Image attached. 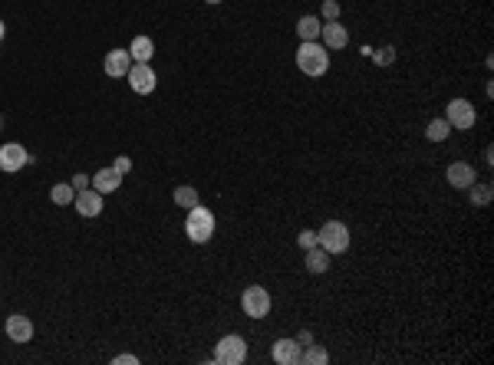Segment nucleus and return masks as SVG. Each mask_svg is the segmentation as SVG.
Segmentation results:
<instances>
[{"mask_svg":"<svg viewBox=\"0 0 494 365\" xmlns=\"http://www.w3.org/2000/svg\"><path fill=\"white\" fill-rule=\"evenodd\" d=\"M297 69H300L303 76H310V79L326 76V69H330V50L323 43H316V40L300 43V50H297Z\"/></svg>","mask_w":494,"mask_h":365,"instance_id":"nucleus-1","label":"nucleus"},{"mask_svg":"<svg viewBox=\"0 0 494 365\" xmlns=\"http://www.w3.org/2000/svg\"><path fill=\"white\" fill-rule=\"evenodd\" d=\"M73 198H76V188L69 181H66V184H53V191H50V201H53V205H60V207L73 205Z\"/></svg>","mask_w":494,"mask_h":365,"instance_id":"nucleus-23","label":"nucleus"},{"mask_svg":"<svg viewBox=\"0 0 494 365\" xmlns=\"http://www.w3.org/2000/svg\"><path fill=\"white\" fill-rule=\"evenodd\" d=\"M247 359V339L244 336H221L215 345V362L218 365H241Z\"/></svg>","mask_w":494,"mask_h":365,"instance_id":"nucleus-4","label":"nucleus"},{"mask_svg":"<svg viewBox=\"0 0 494 365\" xmlns=\"http://www.w3.org/2000/svg\"><path fill=\"white\" fill-rule=\"evenodd\" d=\"M4 33H7V27H4V20H0V40H4Z\"/></svg>","mask_w":494,"mask_h":365,"instance_id":"nucleus-32","label":"nucleus"},{"mask_svg":"<svg viewBox=\"0 0 494 365\" xmlns=\"http://www.w3.org/2000/svg\"><path fill=\"white\" fill-rule=\"evenodd\" d=\"M320 20H340V0H323L320 7Z\"/></svg>","mask_w":494,"mask_h":365,"instance_id":"nucleus-25","label":"nucleus"},{"mask_svg":"<svg viewBox=\"0 0 494 365\" xmlns=\"http://www.w3.org/2000/svg\"><path fill=\"white\" fill-rule=\"evenodd\" d=\"M445 122H448L451 129H474V122H478V109L468 102V99H451L448 109H445Z\"/></svg>","mask_w":494,"mask_h":365,"instance_id":"nucleus-6","label":"nucleus"},{"mask_svg":"<svg viewBox=\"0 0 494 365\" xmlns=\"http://www.w3.org/2000/svg\"><path fill=\"white\" fill-rule=\"evenodd\" d=\"M297 244H300L303 250H310L320 244V237H316V230H300V234H297Z\"/></svg>","mask_w":494,"mask_h":365,"instance_id":"nucleus-26","label":"nucleus"},{"mask_svg":"<svg viewBox=\"0 0 494 365\" xmlns=\"http://www.w3.org/2000/svg\"><path fill=\"white\" fill-rule=\"evenodd\" d=\"M468 194H472L474 207H488L491 205V181H474L472 188H468Z\"/></svg>","mask_w":494,"mask_h":365,"instance_id":"nucleus-22","label":"nucleus"},{"mask_svg":"<svg viewBox=\"0 0 494 365\" xmlns=\"http://www.w3.org/2000/svg\"><path fill=\"white\" fill-rule=\"evenodd\" d=\"M208 4H221V0H208Z\"/></svg>","mask_w":494,"mask_h":365,"instance_id":"nucleus-33","label":"nucleus"},{"mask_svg":"<svg viewBox=\"0 0 494 365\" xmlns=\"http://www.w3.org/2000/svg\"><path fill=\"white\" fill-rule=\"evenodd\" d=\"M112 168H116L119 174H129V172H132V158H129V155H116Z\"/></svg>","mask_w":494,"mask_h":365,"instance_id":"nucleus-27","label":"nucleus"},{"mask_svg":"<svg viewBox=\"0 0 494 365\" xmlns=\"http://www.w3.org/2000/svg\"><path fill=\"white\" fill-rule=\"evenodd\" d=\"M215 214L208 211V207L194 205L188 207V214H185V234H188V240L192 244H208L211 237H215Z\"/></svg>","mask_w":494,"mask_h":365,"instance_id":"nucleus-2","label":"nucleus"},{"mask_svg":"<svg viewBox=\"0 0 494 365\" xmlns=\"http://www.w3.org/2000/svg\"><path fill=\"white\" fill-rule=\"evenodd\" d=\"M30 155H27V149H23L20 142H7V145H0V172H20V168H27L30 165Z\"/></svg>","mask_w":494,"mask_h":365,"instance_id":"nucleus-8","label":"nucleus"},{"mask_svg":"<svg viewBox=\"0 0 494 365\" xmlns=\"http://www.w3.org/2000/svg\"><path fill=\"white\" fill-rule=\"evenodd\" d=\"M270 306H274V300H270V293L264 290V287H247V290L241 293V310H244V316H251V319H264L270 312Z\"/></svg>","mask_w":494,"mask_h":365,"instance_id":"nucleus-5","label":"nucleus"},{"mask_svg":"<svg viewBox=\"0 0 494 365\" xmlns=\"http://www.w3.org/2000/svg\"><path fill=\"white\" fill-rule=\"evenodd\" d=\"M112 362H116V365H135V362H139V355L126 352V355H116V359H112Z\"/></svg>","mask_w":494,"mask_h":365,"instance_id":"nucleus-29","label":"nucleus"},{"mask_svg":"<svg viewBox=\"0 0 494 365\" xmlns=\"http://www.w3.org/2000/svg\"><path fill=\"white\" fill-rule=\"evenodd\" d=\"M129 56L132 63H149L152 56H155V43H152V36H135L129 46Z\"/></svg>","mask_w":494,"mask_h":365,"instance_id":"nucleus-18","label":"nucleus"},{"mask_svg":"<svg viewBox=\"0 0 494 365\" xmlns=\"http://www.w3.org/2000/svg\"><path fill=\"white\" fill-rule=\"evenodd\" d=\"M320 43L326 46V50H346V43H349V30H346L340 20H326L320 30Z\"/></svg>","mask_w":494,"mask_h":365,"instance_id":"nucleus-12","label":"nucleus"},{"mask_svg":"<svg viewBox=\"0 0 494 365\" xmlns=\"http://www.w3.org/2000/svg\"><path fill=\"white\" fill-rule=\"evenodd\" d=\"M300 362H307V365H326V362H330V352H326L320 343H310V345H303Z\"/></svg>","mask_w":494,"mask_h":365,"instance_id":"nucleus-19","label":"nucleus"},{"mask_svg":"<svg viewBox=\"0 0 494 365\" xmlns=\"http://www.w3.org/2000/svg\"><path fill=\"white\" fill-rule=\"evenodd\" d=\"M270 355H274V362H277V365H300L303 345L287 336V339H277V343H274V352H270Z\"/></svg>","mask_w":494,"mask_h":365,"instance_id":"nucleus-13","label":"nucleus"},{"mask_svg":"<svg viewBox=\"0 0 494 365\" xmlns=\"http://www.w3.org/2000/svg\"><path fill=\"white\" fill-rule=\"evenodd\" d=\"M0 125H4V118H0Z\"/></svg>","mask_w":494,"mask_h":365,"instance_id":"nucleus-34","label":"nucleus"},{"mask_svg":"<svg viewBox=\"0 0 494 365\" xmlns=\"http://www.w3.org/2000/svg\"><path fill=\"white\" fill-rule=\"evenodd\" d=\"M119 184H122V174L109 165V168H102V172H96L93 174V188H96L99 194H112V191H119Z\"/></svg>","mask_w":494,"mask_h":365,"instance_id":"nucleus-15","label":"nucleus"},{"mask_svg":"<svg viewBox=\"0 0 494 365\" xmlns=\"http://www.w3.org/2000/svg\"><path fill=\"white\" fill-rule=\"evenodd\" d=\"M293 339H297L300 345H310V343H313V333H310V329H303V333H297Z\"/></svg>","mask_w":494,"mask_h":365,"instance_id":"nucleus-30","label":"nucleus"},{"mask_svg":"<svg viewBox=\"0 0 494 365\" xmlns=\"http://www.w3.org/2000/svg\"><path fill=\"white\" fill-rule=\"evenodd\" d=\"M448 135H451V125L445 122V116H441V118H432L429 125H425V139H429V142H445Z\"/></svg>","mask_w":494,"mask_h":365,"instance_id":"nucleus-20","label":"nucleus"},{"mask_svg":"<svg viewBox=\"0 0 494 365\" xmlns=\"http://www.w3.org/2000/svg\"><path fill=\"white\" fill-rule=\"evenodd\" d=\"M129 66H132L129 50H109L106 60H102V69H106V76H112V79H122V76L129 73Z\"/></svg>","mask_w":494,"mask_h":365,"instance_id":"nucleus-14","label":"nucleus"},{"mask_svg":"<svg viewBox=\"0 0 494 365\" xmlns=\"http://www.w3.org/2000/svg\"><path fill=\"white\" fill-rule=\"evenodd\" d=\"M484 161H488V165H494V149H491V145L484 149Z\"/></svg>","mask_w":494,"mask_h":365,"instance_id":"nucleus-31","label":"nucleus"},{"mask_svg":"<svg viewBox=\"0 0 494 365\" xmlns=\"http://www.w3.org/2000/svg\"><path fill=\"white\" fill-rule=\"evenodd\" d=\"M369 60H373L376 66H392L396 63V46H379V50L369 53Z\"/></svg>","mask_w":494,"mask_h":365,"instance_id":"nucleus-24","label":"nucleus"},{"mask_svg":"<svg viewBox=\"0 0 494 365\" xmlns=\"http://www.w3.org/2000/svg\"><path fill=\"white\" fill-rule=\"evenodd\" d=\"M126 79H129L132 92H139V96H152L155 86H159V76H155V69H152L149 63H132Z\"/></svg>","mask_w":494,"mask_h":365,"instance_id":"nucleus-7","label":"nucleus"},{"mask_svg":"<svg viewBox=\"0 0 494 365\" xmlns=\"http://www.w3.org/2000/svg\"><path fill=\"white\" fill-rule=\"evenodd\" d=\"M4 329H7V339H11V343H30L33 339V319L30 316H27V312H13V316H7V326H4Z\"/></svg>","mask_w":494,"mask_h":365,"instance_id":"nucleus-10","label":"nucleus"},{"mask_svg":"<svg viewBox=\"0 0 494 365\" xmlns=\"http://www.w3.org/2000/svg\"><path fill=\"white\" fill-rule=\"evenodd\" d=\"M175 205L185 207V211L194 207V205H201V201H198V188H192V184H178V188H175Z\"/></svg>","mask_w":494,"mask_h":365,"instance_id":"nucleus-21","label":"nucleus"},{"mask_svg":"<svg viewBox=\"0 0 494 365\" xmlns=\"http://www.w3.org/2000/svg\"><path fill=\"white\" fill-rule=\"evenodd\" d=\"M76 188V191H83V188H89L93 184V178H86V174H73V181H69Z\"/></svg>","mask_w":494,"mask_h":365,"instance_id":"nucleus-28","label":"nucleus"},{"mask_svg":"<svg viewBox=\"0 0 494 365\" xmlns=\"http://www.w3.org/2000/svg\"><path fill=\"white\" fill-rule=\"evenodd\" d=\"M73 207L79 211V217H99L102 214V194L96 188H83V191H76Z\"/></svg>","mask_w":494,"mask_h":365,"instance_id":"nucleus-11","label":"nucleus"},{"mask_svg":"<svg viewBox=\"0 0 494 365\" xmlns=\"http://www.w3.org/2000/svg\"><path fill=\"white\" fill-rule=\"evenodd\" d=\"M316 237H320V247L333 257V254H346L349 250V227L343 224V221H326V224L316 230Z\"/></svg>","mask_w":494,"mask_h":365,"instance_id":"nucleus-3","label":"nucleus"},{"mask_svg":"<svg viewBox=\"0 0 494 365\" xmlns=\"http://www.w3.org/2000/svg\"><path fill=\"white\" fill-rule=\"evenodd\" d=\"M303 267H307V273H313V277H320V273H326L330 270V254L316 244V247L307 250V257H303Z\"/></svg>","mask_w":494,"mask_h":365,"instance_id":"nucleus-16","label":"nucleus"},{"mask_svg":"<svg viewBox=\"0 0 494 365\" xmlns=\"http://www.w3.org/2000/svg\"><path fill=\"white\" fill-rule=\"evenodd\" d=\"M445 181H448L455 191H468V188L478 181V174H474V168L468 161H451L448 172H445Z\"/></svg>","mask_w":494,"mask_h":365,"instance_id":"nucleus-9","label":"nucleus"},{"mask_svg":"<svg viewBox=\"0 0 494 365\" xmlns=\"http://www.w3.org/2000/svg\"><path fill=\"white\" fill-rule=\"evenodd\" d=\"M297 36H300V43H310V40H320V30H323V20L320 17H313V13H307V17H300L297 20Z\"/></svg>","mask_w":494,"mask_h":365,"instance_id":"nucleus-17","label":"nucleus"}]
</instances>
